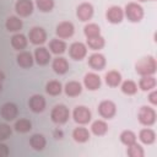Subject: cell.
<instances>
[{"mask_svg":"<svg viewBox=\"0 0 157 157\" xmlns=\"http://www.w3.org/2000/svg\"><path fill=\"white\" fill-rule=\"evenodd\" d=\"M36 5H37L39 11L49 12L54 7V1L53 0H36Z\"/></svg>","mask_w":157,"mask_h":157,"instance_id":"cell-37","label":"cell"},{"mask_svg":"<svg viewBox=\"0 0 157 157\" xmlns=\"http://www.w3.org/2000/svg\"><path fill=\"white\" fill-rule=\"evenodd\" d=\"M157 69V64H156V59L153 56H146L140 59L136 65H135V70L139 75L141 76H147V75H153L156 72Z\"/></svg>","mask_w":157,"mask_h":157,"instance_id":"cell-1","label":"cell"},{"mask_svg":"<svg viewBox=\"0 0 157 157\" xmlns=\"http://www.w3.org/2000/svg\"><path fill=\"white\" fill-rule=\"evenodd\" d=\"M91 130H92V132H93L94 135H97V136H102V135H104V134L107 132V130H108V125H107V123L103 121V120H96V121L92 123V125H91Z\"/></svg>","mask_w":157,"mask_h":157,"instance_id":"cell-30","label":"cell"},{"mask_svg":"<svg viewBox=\"0 0 157 157\" xmlns=\"http://www.w3.org/2000/svg\"><path fill=\"white\" fill-rule=\"evenodd\" d=\"M11 45L13 49L21 52L22 49H25L27 47V38L21 33H16L11 38Z\"/></svg>","mask_w":157,"mask_h":157,"instance_id":"cell-24","label":"cell"},{"mask_svg":"<svg viewBox=\"0 0 157 157\" xmlns=\"http://www.w3.org/2000/svg\"><path fill=\"white\" fill-rule=\"evenodd\" d=\"M69 54L74 60H82L87 54V47L81 42H75L70 45Z\"/></svg>","mask_w":157,"mask_h":157,"instance_id":"cell-7","label":"cell"},{"mask_svg":"<svg viewBox=\"0 0 157 157\" xmlns=\"http://www.w3.org/2000/svg\"><path fill=\"white\" fill-rule=\"evenodd\" d=\"M87 45L93 50H99L104 47V38L102 36H97L93 38H87Z\"/></svg>","mask_w":157,"mask_h":157,"instance_id":"cell-33","label":"cell"},{"mask_svg":"<svg viewBox=\"0 0 157 157\" xmlns=\"http://www.w3.org/2000/svg\"><path fill=\"white\" fill-rule=\"evenodd\" d=\"M34 59H36V63L38 65H47L49 61H50V53L47 48L44 47H38L36 50H34Z\"/></svg>","mask_w":157,"mask_h":157,"instance_id":"cell-17","label":"cell"},{"mask_svg":"<svg viewBox=\"0 0 157 157\" xmlns=\"http://www.w3.org/2000/svg\"><path fill=\"white\" fill-rule=\"evenodd\" d=\"M6 156H9V148L5 144L0 142V157H6Z\"/></svg>","mask_w":157,"mask_h":157,"instance_id":"cell-39","label":"cell"},{"mask_svg":"<svg viewBox=\"0 0 157 157\" xmlns=\"http://www.w3.org/2000/svg\"><path fill=\"white\" fill-rule=\"evenodd\" d=\"M29 145L33 150L42 151L47 145V140L42 134H33L29 139Z\"/></svg>","mask_w":157,"mask_h":157,"instance_id":"cell-21","label":"cell"},{"mask_svg":"<svg viewBox=\"0 0 157 157\" xmlns=\"http://www.w3.org/2000/svg\"><path fill=\"white\" fill-rule=\"evenodd\" d=\"M139 86L142 91H150L152 88H155L156 86V78L151 75H147V76H142L140 78V82H139Z\"/></svg>","mask_w":157,"mask_h":157,"instance_id":"cell-29","label":"cell"},{"mask_svg":"<svg viewBox=\"0 0 157 157\" xmlns=\"http://www.w3.org/2000/svg\"><path fill=\"white\" fill-rule=\"evenodd\" d=\"M104 80H105V83H107L108 86H110V87H117V86H119L120 82H121V75H120V72H118V71H115V70H110V71H108V72L105 74Z\"/></svg>","mask_w":157,"mask_h":157,"instance_id":"cell-22","label":"cell"},{"mask_svg":"<svg viewBox=\"0 0 157 157\" xmlns=\"http://www.w3.org/2000/svg\"><path fill=\"white\" fill-rule=\"evenodd\" d=\"M128 156L130 157H144V150L140 145H137L136 142H134L132 145L128 146V151H126Z\"/></svg>","mask_w":157,"mask_h":157,"instance_id":"cell-36","label":"cell"},{"mask_svg":"<svg viewBox=\"0 0 157 157\" xmlns=\"http://www.w3.org/2000/svg\"><path fill=\"white\" fill-rule=\"evenodd\" d=\"M0 114H1V117H2L6 121H11V120H13V119L17 117V114H18V108H17V105H16L15 103L7 102V103L2 104V107H1V109H0Z\"/></svg>","mask_w":157,"mask_h":157,"instance_id":"cell-9","label":"cell"},{"mask_svg":"<svg viewBox=\"0 0 157 157\" xmlns=\"http://www.w3.org/2000/svg\"><path fill=\"white\" fill-rule=\"evenodd\" d=\"M137 91V85L131 81V80H126L121 83V92L128 94V96H131V94H135Z\"/></svg>","mask_w":157,"mask_h":157,"instance_id":"cell-34","label":"cell"},{"mask_svg":"<svg viewBox=\"0 0 157 157\" xmlns=\"http://www.w3.org/2000/svg\"><path fill=\"white\" fill-rule=\"evenodd\" d=\"M76 16L82 22H86V21L91 20V17L93 16V6L90 2L80 4L77 6V9H76Z\"/></svg>","mask_w":157,"mask_h":157,"instance_id":"cell-11","label":"cell"},{"mask_svg":"<svg viewBox=\"0 0 157 157\" xmlns=\"http://www.w3.org/2000/svg\"><path fill=\"white\" fill-rule=\"evenodd\" d=\"M83 33L87 38H93L97 36H101V28L96 23H88L83 28Z\"/></svg>","mask_w":157,"mask_h":157,"instance_id":"cell-32","label":"cell"},{"mask_svg":"<svg viewBox=\"0 0 157 157\" xmlns=\"http://www.w3.org/2000/svg\"><path fill=\"white\" fill-rule=\"evenodd\" d=\"M54 135H55V139H61L63 137V131H55Z\"/></svg>","mask_w":157,"mask_h":157,"instance_id":"cell-41","label":"cell"},{"mask_svg":"<svg viewBox=\"0 0 157 157\" xmlns=\"http://www.w3.org/2000/svg\"><path fill=\"white\" fill-rule=\"evenodd\" d=\"M139 139H140L141 142H144L146 145H151L156 139V134H155V131L152 129H147L146 128V129H142L139 132Z\"/></svg>","mask_w":157,"mask_h":157,"instance_id":"cell-27","label":"cell"},{"mask_svg":"<svg viewBox=\"0 0 157 157\" xmlns=\"http://www.w3.org/2000/svg\"><path fill=\"white\" fill-rule=\"evenodd\" d=\"M148 101H150L153 105L157 104V92H156V91H153V92L150 93V96H148Z\"/></svg>","mask_w":157,"mask_h":157,"instance_id":"cell-40","label":"cell"},{"mask_svg":"<svg viewBox=\"0 0 157 157\" xmlns=\"http://www.w3.org/2000/svg\"><path fill=\"white\" fill-rule=\"evenodd\" d=\"M49 49L52 53H54L56 55L63 54L66 50V43L61 39H52L49 42Z\"/></svg>","mask_w":157,"mask_h":157,"instance_id":"cell-26","label":"cell"},{"mask_svg":"<svg viewBox=\"0 0 157 157\" xmlns=\"http://www.w3.org/2000/svg\"><path fill=\"white\" fill-rule=\"evenodd\" d=\"M5 27L9 32H18L22 28V20L17 16H10L5 22Z\"/></svg>","mask_w":157,"mask_h":157,"instance_id":"cell-23","label":"cell"},{"mask_svg":"<svg viewBox=\"0 0 157 157\" xmlns=\"http://www.w3.org/2000/svg\"><path fill=\"white\" fill-rule=\"evenodd\" d=\"M83 85L90 91H96L101 87V77L94 72H88L83 77Z\"/></svg>","mask_w":157,"mask_h":157,"instance_id":"cell-15","label":"cell"},{"mask_svg":"<svg viewBox=\"0 0 157 157\" xmlns=\"http://www.w3.org/2000/svg\"><path fill=\"white\" fill-rule=\"evenodd\" d=\"M139 1H148V0H139Z\"/></svg>","mask_w":157,"mask_h":157,"instance_id":"cell-43","label":"cell"},{"mask_svg":"<svg viewBox=\"0 0 157 157\" xmlns=\"http://www.w3.org/2000/svg\"><path fill=\"white\" fill-rule=\"evenodd\" d=\"M12 134V129L7 124H0V141H4L10 137Z\"/></svg>","mask_w":157,"mask_h":157,"instance_id":"cell-38","label":"cell"},{"mask_svg":"<svg viewBox=\"0 0 157 157\" xmlns=\"http://www.w3.org/2000/svg\"><path fill=\"white\" fill-rule=\"evenodd\" d=\"M2 90V81H0V91Z\"/></svg>","mask_w":157,"mask_h":157,"instance_id":"cell-42","label":"cell"},{"mask_svg":"<svg viewBox=\"0 0 157 157\" xmlns=\"http://www.w3.org/2000/svg\"><path fill=\"white\" fill-rule=\"evenodd\" d=\"M137 118H139V121H140L142 125L150 126V125H152V124L156 121V112H155L153 108H151V107L142 105V107L139 109Z\"/></svg>","mask_w":157,"mask_h":157,"instance_id":"cell-4","label":"cell"},{"mask_svg":"<svg viewBox=\"0 0 157 157\" xmlns=\"http://www.w3.org/2000/svg\"><path fill=\"white\" fill-rule=\"evenodd\" d=\"M117 112V107L114 104V102L107 99V101H102L98 105V113L102 118L104 119H110L115 115Z\"/></svg>","mask_w":157,"mask_h":157,"instance_id":"cell-5","label":"cell"},{"mask_svg":"<svg viewBox=\"0 0 157 157\" xmlns=\"http://www.w3.org/2000/svg\"><path fill=\"white\" fill-rule=\"evenodd\" d=\"M72 137L77 142H86V141L90 140V131L86 128H82V126L75 128L74 131H72Z\"/></svg>","mask_w":157,"mask_h":157,"instance_id":"cell-25","label":"cell"},{"mask_svg":"<svg viewBox=\"0 0 157 157\" xmlns=\"http://www.w3.org/2000/svg\"><path fill=\"white\" fill-rule=\"evenodd\" d=\"M13 128L17 132H28L32 129V123H31V120H28L26 118H22V119H18L15 123Z\"/></svg>","mask_w":157,"mask_h":157,"instance_id":"cell-31","label":"cell"},{"mask_svg":"<svg viewBox=\"0 0 157 157\" xmlns=\"http://www.w3.org/2000/svg\"><path fill=\"white\" fill-rule=\"evenodd\" d=\"M72 117H74V120L76 123L83 125L91 120V112L85 105H77L72 112Z\"/></svg>","mask_w":157,"mask_h":157,"instance_id":"cell-6","label":"cell"},{"mask_svg":"<svg viewBox=\"0 0 157 157\" xmlns=\"http://www.w3.org/2000/svg\"><path fill=\"white\" fill-rule=\"evenodd\" d=\"M16 59H17V64L23 69H28V67H31L33 65V56H32V54L29 52L21 50L17 54Z\"/></svg>","mask_w":157,"mask_h":157,"instance_id":"cell-18","label":"cell"},{"mask_svg":"<svg viewBox=\"0 0 157 157\" xmlns=\"http://www.w3.org/2000/svg\"><path fill=\"white\" fill-rule=\"evenodd\" d=\"M45 91H47V93L50 94V96H58V94L61 93L63 86H61V83H60L59 81L52 80V81L47 82V85H45Z\"/></svg>","mask_w":157,"mask_h":157,"instance_id":"cell-28","label":"cell"},{"mask_svg":"<svg viewBox=\"0 0 157 157\" xmlns=\"http://www.w3.org/2000/svg\"><path fill=\"white\" fill-rule=\"evenodd\" d=\"M29 42L36 45H40L47 40V33L42 27H33L28 33Z\"/></svg>","mask_w":157,"mask_h":157,"instance_id":"cell-8","label":"cell"},{"mask_svg":"<svg viewBox=\"0 0 157 157\" xmlns=\"http://www.w3.org/2000/svg\"><path fill=\"white\" fill-rule=\"evenodd\" d=\"M52 67L53 70L59 74V75H64L67 70H69V63L65 58L63 56H56L54 60H53V64H52Z\"/></svg>","mask_w":157,"mask_h":157,"instance_id":"cell-19","label":"cell"},{"mask_svg":"<svg viewBox=\"0 0 157 157\" xmlns=\"http://www.w3.org/2000/svg\"><path fill=\"white\" fill-rule=\"evenodd\" d=\"M29 109L34 113H42L45 109V99L42 94H33L28 101Z\"/></svg>","mask_w":157,"mask_h":157,"instance_id":"cell-14","label":"cell"},{"mask_svg":"<svg viewBox=\"0 0 157 157\" xmlns=\"http://www.w3.org/2000/svg\"><path fill=\"white\" fill-rule=\"evenodd\" d=\"M105 17H107V21L110 22V23H120L124 18V11L120 6H110L107 12H105Z\"/></svg>","mask_w":157,"mask_h":157,"instance_id":"cell-12","label":"cell"},{"mask_svg":"<svg viewBox=\"0 0 157 157\" xmlns=\"http://www.w3.org/2000/svg\"><path fill=\"white\" fill-rule=\"evenodd\" d=\"M124 15L130 22H139L144 17V9L136 2H129L125 6Z\"/></svg>","mask_w":157,"mask_h":157,"instance_id":"cell-2","label":"cell"},{"mask_svg":"<svg viewBox=\"0 0 157 157\" xmlns=\"http://www.w3.org/2000/svg\"><path fill=\"white\" fill-rule=\"evenodd\" d=\"M15 11L21 17H27L33 12V2L31 0H17L15 4Z\"/></svg>","mask_w":157,"mask_h":157,"instance_id":"cell-10","label":"cell"},{"mask_svg":"<svg viewBox=\"0 0 157 157\" xmlns=\"http://www.w3.org/2000/svg\"><path fill=\"white\" fill-rule=\"evenodd\" d=\"M88 65L93 69V70H103L105 66V58L104 55H102L101 53H94L92 55H90L88 58Z\"/></svg>","mask_w":157,"mask_h":157,"instance_id":"cell-16","label":"cell"},{"mask_svg":"<svg viewBox=\"0 0 157 157\" xmlns=\"http://www.w3.org/2000/svg\"><path fill=\"white\" fill-rule=\"evenodd\" d=\"M56 36L61 39H65V38H70L74 32H75V28H74V25L69 21H63L60 22L58 26H56Z\"/></svg>","mask_w":157,"mask_h":157,"instance_id":"cell-13","label":"cell"},{"mask_svg":"<svg viewBox=\"0 0 157 157\" xmlns=\"http://www.w3.org/2000/svg\"><path fill=\"white\" fill-rule=\"evenodd\" d=\"M64 91H65L66 96H69V97H76V96H78L81 93L82 86L77 81H69V82H66V85L64 87Z\"/></svg>","mask_w":157,"mask_h":157,"instance_id":"cell-20","label":"cell"},{"mask_svg":"<svg viewBox=\"0 0 157 157\" xmlns=\"http://www.w3.org/2000/svg\"><path fill=\"white\" fill-rule=\"evenodd\" d=\"M120 141L125 145V146H130L132 145L134 142H136V135L130 131V130H124L121 134H120Z\"/></svg>","mask_w":157,"mask_h":157,"instance_id":"cell-35","label":"cell"},{"mask_svg":"<svg viewBox=\"0 0 157 157\" xmlns=\"http://www.w3.org/2000/svg\"><path fill=\"white\" fill-rule=\"evenodd\" d=\"M70 112L66 105L64 104H56L50 113V118L55 124H64L69 120Z\"/></svg>","mask_w":157,"mask_h":157,"instance_id":"cell-3","label":"cell"}]
</instances>
